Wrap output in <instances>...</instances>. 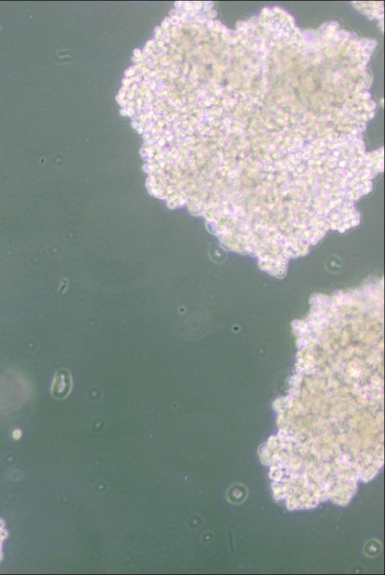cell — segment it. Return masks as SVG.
<instances>
[{
	"mask_svg": "<svg viewBox=\"0 0 385 575\" xmlns=\"http://www.w3.org/2000/svg\"><path fill=\"white\" fill-rule=\"evenodd\" d=\"M70 375L64 371H60L55 379V383L53 384V394L56 397H65L66 394L70 391Z\"/></svg>",
	"mask_w": 385,
	"mask_h": 575,
	"instance_id": "1",
	"label": "cell"
}]
</instances>
